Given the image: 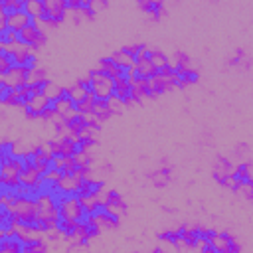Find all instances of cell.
Segmentation results:
<instances>
[{"mask_svg": "<svg viewBox=\"0 0 253 253\" xmlns=\"http://www.w3.org/2000/svg\"><path fill=\"white\" fill-rule=\"evenodd\" d=\"M45 42H47V36H45V34L36 26V22H32L30 26H26L24 30H20V32H18V43L28 45L32 51L40 49Z\"/></svg>", "mask_w": 253, "mask_h": 253, "instance_id": "obj_1", "label": "cell"}, {"mask_svg": "<svg viewBox=\"0 0 253 253\" xmlns=\"http://www.w3.org/2000/svg\"><path fill=\"white\" fill-rule=\"evenodd\" d=\"M43 2V14L49 16L55 24H61L67 18L65 0H42Z\"/></svg>", "mask_w": 253, "mask_h": 253, "instance_id": "obj_2", "label": "cell"}, {"mask_svg": "<svg viewBox=\"0 0 253 253\" xmlns=\"http://www.w3.org/2000/svg\"><path fill=\"white\" fill-rule=\"evenodd\" d=\"M233 166H235V164H233L229 158H225V156H215V160H213V172H211V174H213V180L221 186L223 180L231 176Z\"/></svg>", "mask_w": 253, "mask_h": 253, "instance_id": "obj_3", "label": "cell"}, {"mask_svg": "<svg viewBox=\"0 0 253 253\" xmlns=\"http://www.w3.org/2000/svg\"><path fill=\"white\" fill-rule=\"evenodd\" d=\"M34 20L24 12V10H20V12H14V14H10V16H6V24H8V30H12V32H20V30H24L26 26H30Z\"/></svg>", "mask_w": 253, "mask_h": 253, "instance_id": "obj_4", "label": "cell"}, {"mask_svg": "<svg viewBox=\"0 0 253 253\" xmlns=\"http://www.w3.org/2000/svg\"><path fill=\"white\" fill-rule=\"evenodd\" d=\"M93 69H97V71L105 73V75H107V77H111V79H115L117 75H121V73H123V69H119V67H117V63L113 61V57H111V55L101 57Z\"/></svg>", "mask_w": 253, "mask_h": 253, "instance_id": "obj_5", "label": "cell"}, {"mask_svg": "<svg viewBox=\"0 0 253 253\" xmlns=\"http://www.w3.org/2000/svg\"><path fill=\"white\" fill-rule=\"evenodd\" d=\"M111 57H113V61L117 63V67H119V69H123V71H128V69L134 65V59H132L130 55H126L123 49L113 51V53H111Z\"/></svg>", "mask_w": 253, "mask_h": 253, "instance_id": "obj_6", "label": "cell"}, {"mask_svg": "<svg viewBox=\"0 0 253 253\" xmlns=\"http://www.w3.org/2000/svg\"><path fill=\"white\" fill-rule=\"evenodd\" d=\"M24 12L36 22V20L43 14V2H42V0H26V4H24Z\"/></svg>", "mask_w": 253, "mask_h": 253, "instance_id": "obj_7", "label": "cell"}, {"mask_svg": "<svg viewBox=\"0 0 253 253\" xmlns=\"http://www.w3.org/2000/svg\"><path fill=\"white\" fill-rule=\"evenodd\" d=\"M67 93H69V99H71V103H73V105H79V103H81V101H85V99H87V95H89V93H87V91H83L77 83L69 85V87H67Z\"/></svg>", "mask_w": 253, "mask_h": 253, "instance_id": "obj_8", "label": "cell"}, {"mask_svg": "<svg viewBox=\"0 0 253 253\" xmlns=\"http://www.w3.org/2000/svg\"><path fill=\"white\" fill-rule=\"evenodd\" d=\"M24 4H26V0H2V10L6 16H10L14 12L24 10Z\"/></svg>", "mask_w": 253, "mask_h": 253, "instance_id": "obj_9", "label": "cell"}, {"mask_svg": "<svg viewBox=\"0 0 253 253\" xmlns=\"http://www.w3.org/2000/svg\"><path fill=\"white\" fill-rule=\"evenodd\" d=\"M158 239L168 241V243H172L174 247H180V241H178V233H176V229H166V231L158 233Z\"/></svg>", "mask_w": 253, "mask_h": 253, "instance_id": "obj_10", "label": "cell"}, {"mask_svg": "<svg viewBox=\"0 0 253 253\" xmlns=\"http://www.w3.org/2000/svg\"><path fill=\"white\" fill-rule=\"evenodd\" d=\"M107 107H109V113H111V115H121V113L126 109V107H125L121 101H117L115 97H109V99H107Z\"/></svg>", "mask_w": 253, "mask_h": 253, "instance_id": "obj_11", "label": "cell"}, {"mask_svg": "<svg viewBox=\"0 0 253 253\" xmlns=\"http://www.w3.org/2000/svg\"><path fill=\"white\" fill-rule=\"evenodd\" d=\"M105 6H107V2H103V0H93V2L89 0V8H91V12H93V14H97V12H99V10H103Z\"/></svg>", "mask_w": 253, "mask_h": 253, "instance_id": "obj_12", "label": "cell"}, {"mask_svg": "<svg viewBox=\"0 0 253 253\" xmlns=\"http://www.w3.org/2000/svg\"><path fill=\"white\" fill-rule=\"evenodd\" d=\"M152 253H164V251H162L160 247H154V249H152Z\"/></svg>", "mask_w": 253, "mask_h": 253, "instance_id": "obj_13", "label": "cell"}]
</instances>
